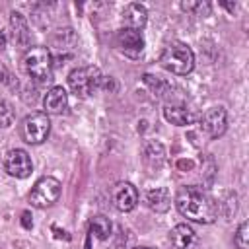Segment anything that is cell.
Wrapping results in <instances>:
<instances>
[{
  "instance_id": "11",
  "label": "cell",
  "mask_w": 249,
  "mask_h": 249,
  "mask_svg": "<svg viewBox=\"0 0 249 249\" xmlns=\"http://www.w3.org/2000/svg\"><path fill=\"white\" fill-rule=\"evenodd\" d=\"M169 243L173 249H198L200 239L189 224H177L169 231Z\"/></svg>"
},
{
  "instance_id": "15",
  "label": "cell",
  "mask_w": 249,
  "mask_h": 249,
  "mask_svg": "<svg viewBox=\"0 0 249 249\" xmlns=\"http://www.w3.org/2000/svg\"><path fill=\"white\" fill-rule=\"evenodd\" d=\"M10 25H12V35H14L16 45H19L21 49L29 47V25H27V19L19 12H12L10 14Z\"/></svg>"
},
{
  "instance_id": "17",
  "label": "cell",
  "mask_w": 249,
  "mask_h": 249,
  "mask_svg": "<svg viewBox=\"0 0 249 249\" xmlns=\"http://www.w3.org/2000/svg\"><path fill=\"white\" fill-rule=\"evenodd\" d=\"M146 202L152 210L156 212H165L171 204V198H169V193L165 189H154V191H148L146 195Z\"/></svg>"
},
{
  "instance_id": "10",
  "label": "cell",
  "mask_w": 249,
  "mask_h": 249,
  "mask_svg": "<svg viewBox=\"0 0 249 249\" xmlns=\"http://www.w3.org/2000/svg\"><path fill=\"white\" fill-rule=\"evenodd\" d=\"M117 45L121 47V51L128 56V58H140L144 53V37L140 31L123 27L117 33Z\"/></svg>"
},
{
  "instance_id": "20",
  "label": "cell",
  "mask_w": 249,
  "mask_h": 249,
  "mask_svg": "<svg viewBox=\"0 0 249 249\" xmlns=\"http://www.w3.org/2000/svg\"><path fill=\"white\" fill-rule=\"evenodd\" d=\"M4 45H6V37H4V33H0V51L4 49Z\"/></svg>"
},
{
  "instance_id": "7",
  "label": "cell",
  "mask_w": 249,
  "mask_h": 249,
  "mask_svg": "<svg viewBox=\"0 0 249 249\" xmlns=\"http://www.w3.org/2000/svg\"><path fill=\"white\" fill-rule=\"evenodd\" d=\"M4 169L8 175H12L16 179H25L33 171L31 156L23 148H12L4 156Z\"/></svg>"
},
{
  "instance_id": "5",
  "label": "cell",
  "mask_w": 249,
  "mask_h": 249,
  "mask_svg": "<svg viewBox=\"0 0 249 249\" xmlns=\"http://www.w3.org/2000/svg\"><path fill=\"white\" fill-rule=\"evenodd\" d=\"M49 132H51V119L47 113H41V111L27 115L19 124V134H21L23 142H27L31 146L45 142Z\"/></svg>"
},
{
  "instance_id": "8",
  "label": "cell",
  "mask_w": 249,
  "mask_h": 249,
  "mask_svg": "<svg viewBox=\"0 0 249 249\" xmlns=\"http://www.w3.org/2000/svg\"><path fill=\"white\" fill-rule=\"evenodd\" d=\"M200 128L208 138H220L224 136L228 128V113L222 105H214L206 109L200 117Z\"/></svg>"
},
{
  "instance_id": "1",
  "label": "cell",
  "mask_w": 249,
  "mask_h": 249,
  "mask_svg": "<svg viewBox=\"0 0 249 249\" xmlns=\"http://www.w3.org/2000/svg\"><path fill=\"white\" fill-rule=\"evenodd\" d=\"M175 206L181 216L196 224H212L218 218V202L196 187H181L175 195Z\"/></svg>"
},
{
  "instance_id": "3",
  "label": "cell",
  "mask_w": 249,
  "mask_h": 249,
  "mask_svg": "<svg viewBox=\"0 0 249 249\" xmlns=\"http://www.w3.org/2000/svg\"><path fill=\"white\" fill-rule=\"evenodd\" d=\"M23 68L35 82L53 80V56L47 47H29L23 54Z\"/></svg>"
},
{
  "instance_id": "6",
  "label": "cell",
  "mask_w": 249,
  "mask_h": 249,
  "mask_svg": "<svg viewBox=\"0 0 249 249\" xmlns=\"http://www.w3.org/2000/svg\"><path fill=\"white\" fill-rule=\"evenodd\" d=\"M60 181L56 177L45 175L41 179H37V183L33 185L31 193H29V202L35 208H49L53 206L58 196H60Z\"/></svg>"
},
{
  "instance_id": "18",
  "label": "cell",
  "mask_w": 249,
  "mask_h": 249,
  "mask_svg": "<svg viewBox=\"0 0 249 249\" xmlns=\"http://www.w3.org/2000/svg\"><path fill=\"white\" fill-rule=\"evenodd\" d=\"M233 243L237 249H249V224L245 220L237 226L235 235H233Z\"/></svg>"
},
{
  "instance_id": "16",
  "label": "cell",
  "mask_w": 249,
  "mask_h": 249,
  "mask_svg": "<svg viewBox=\"0 0 249 249\" xmlns=\"http://www.w3.org/2000/svg\"><path fill=\"white\" fill-rule=\"evenodd\" d=\"M111 230H113V224H111V220L107 218V216H103V214H95L91 220H89V233L93 235V237H97V239H109V235H111Z\"/></svg>"
},
{
  "instance_id": "19",
  "label": "cell",
  "mask_w": 249,
  "mask_h": 249,
  "mask_svg": "<svg viewBox=\"0 0 249 249\" xmlns=\"http://www.w3.org/2000/svg\"><path fill=\"white\" fill-rule=\"evenodd\" d=\"M14 107L10 105V101L6 99H0V128H8L14 124Z\"/></svg>"
},
{
  "instance_id": "13",
  "label": "cell",
  "mask_w": 249,
  "mask_h": 249,
  "mask_svg": "<svg viewBox=\"0 0 249 249\" xmlns=\"http://www.w3.org/2000/svg\"><path fill=\"white\" fill-rule=\"evenodd\" d=\"M123 21H124V27L134 29V31H142L146 27V21H148V10L138 2L126 4L123 10Z\"/></svg>"
},
{
  "instance_id": "2",
  "label": "cell",
  "mask_w": 249,
  "mask_h": 249,
  "mask_svg": "<svg viewBox=\"0 0 249 249\" xmlns=\"http://www.w3.org/2000/svg\"><path fill=\"white\" fill-rule=\"evenodd\" d=\"M160 62L171 74L187 76L195 68V53L187 43L171 41L169 45L163 47V51L160 54Z\"/></svg>"
},
{
  "instance_id": "21",
  "label": "cell",
  "mask_w": 249,
  "mask_h": 249,
  "mask_svg": "<svg viewBox=\"0 0 249 249\" xmlns=\"http://www.w3.org/2000/svg\"><path fill=\"white\" fill-rule=\"evenodd\" d=\"M25 218H29V214H27V212H25ZM23 226H25V228H31V226H33V224H29V222H27V220H23Z\"/></svg>"
},
{
  "instance_id": "12",
  "label": "cell",
  "mask_w": 249,
  "mask_h": 249,
  "mask_svg": "<svg viewBox=\"0 0 249 249\" xmlns=\"http://www.w3.org/2000/svg\"><path fill=\"white\" fill-rule=\"evenodd\" d=\"M43 107L47 115H62L68 107V91L62 86H53L43 97Z\"/></svg>"
},
{
  "instance_id": "14",
  "label": "cell",
  "mask_w": 249,
  "mask_h": 249,
  "mask_svg": "<svg viewBox=\"0 0 249 249\" xmlns=\"http://www.w3.org/2000/svg\"><path fill=\"white\" fill-rule=\"evenodd\" d=\"M163 117H165L167 123H171V124H175V126L193 124L195 119H196V115H195L191 109L183 107V105H165V107H163Z\"/></svg>"
},
{
  "instance_id": "22",
  "label": "cell",
  "mask_w": 249,
  "mask_h": 249,
  "mask_svg": "<svg viewBox=\"0 0 249 249\" xmlns=\"http://www.w3.org/2000/svg\"><path fill=\"white\" fill-rule=\"evenodd\" d=\"M136 249H152V247H136Z\"/></svg>"
},
{
  "instance_id": "4",
  "label": "cell",
  "mask_w": 249,
  "mask_h": 249,
  "mask_svg": "<svg viewBox=\"0 0 249 249\" xmlns=\"http://www.w3.org/2000/svg\"><path fill=\"white\" fill-rule=\"evenodd\" d=\"M103 78L99 68L95 66H84V68H76L68 74V86L72 89V93H76L78 97H89L91 93H95L101 84Z\"/></svg>"
},
{
  "instance_id": "9",
  "label": "cell",
  "mask_w": 249,
  "mask_h": 249,
  "mask_svg": "<svg viewBox=\"0 0 249 249\" xmlns=\"http://www.w3.org/2000/svg\"><path fill=\"white\" fill-rule=\"evenodd\" d=\"M111 198H113V204L117 210L121 212H130L136 208L138 200H140V195L136 191V187L128 181H119L113 191H111Z\"/></svg>"
}]
</instances>
